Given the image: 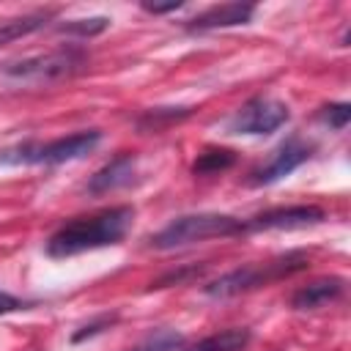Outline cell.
Here are the masks:
<instances>
[{
  "instance_id": "6",
  "label": "cell",
  "mask_w": 351,
  "mask_h": 351,
  "mask_svg": "<svg viewBox=\"0 0 351 351\" xmlns=\"http://www.w3.org/2000/svg\"><path fill=\"white\" fill-rule=\"evenodd\" d=\"M291 118L288 104L271 96H255L244 101L228 121V132L233 134H271Z\"/></svg>"
},
{
  "instance_id": "11",
  "label": "cell",
  "mask_w": 351,
  "mask_h": 351,
  "mask_svg": "<svg viewBox=\"0 0 351 351\" xmlns=\"http://www.w3.org/2000/svg\"><path fill=\"white\" fill-rule=\"evenodd\" d=\"M343 291H346V280L343 277H321V280H313V282L302 285L291 296V307L293 310H315V307H321L326 302H335Z\"/></svg>"
},
{
  "instance_id": "16",
  "label": "cell",
  "mask_w": 351,
  "mask_h": 351,
  "mask_svg": "<svg viewBox=\"0 0 351 351\" xmlns=\"http://www.w3.org/2000/svg\"><path fill=\"white\" fill-rule=\"evenodd\" d=\"M181 343H184V337H181L178 332H173V329H159V332L148 335L143 343H137V346L129 348V351H178Z\"/></svg>"
},
{
  "instance_id": "17",
  "label": "cell",
  "mask_w": 351,
  "mask_h": 351,
  "mask_svg": "<svg viewBox=\"0 0 351 351\" xmlns=\"http://www.w3.org/2000/svg\"><path fill=\"white\" fill-rule=\"evenodd\" d=\"M107 25H110L107 16H88V19H71V22H63V25H58V30H60V33L80 36V38H90V36L104 33Z\"/></svg>"
},
{
  "instance_id": "5",
  "label": "cell",
  "mask_w": 351,
  "mask_h": 351,
  "mask_svg": "<svg viewBox=\"0 0 351 351\" xmlns=\"http://www.w3.org/2000/svg\"><path fill=\"white\" fill-rule=\"evenodd\" d=\"M88 66V52L80 47H60L47 55H33V58H19L8 60L3 66V74L11 80L22 82H55L80 74Z\"/></svg>"
},
{
  "instance_id": "22",
  "label": "cell",
  "mask_w": 351,
  "mask_h": 351,
  "mask_svg": "<svg viewBox=\"0 0 351 351\" xmlns=\"http://www.w3.org/2000/svg\"><path fill=\"white\" fill-rule=\"evenodd\" d=\"M19 307H25V302H19L16 296H11V293L0 291V315H5V313H14V310H19Z\"/></svg>"
},
{
  "instance_id": "9",
  "label": "cell",
  "mask_w": 351,
  "mask_h": 351,
  "mask_svg": "<svg viewBox=\"0 0 351 351\" xmlns=\"http://www.w3.org/2000/svg\"><path fill=\"white\" fill-rule=\"evenodd\" d=\"M255 14L252 3H222L211 5L203 14L192 16L186 22V30H217V27H233V25H247Z\"/></svg>"
},
{
  "instance_id": "19",
  "label": "cell",
  "mask_w": 351,
  "mask_h": 351,
  "mask_svg": "<svg viewBox=\"0 0 351 351\" xmlns=\"http://www.w3.org/2000/svg\"><path fill=\"white\" fill-rule=\"evenodd\" d=\"M115 321H118V315H115V313H101L99 318H93V321L82 324V326L71 335V343H82V340H88V337H93V335H99V332L110 329Z\"/></svg>"
},
{
  "instance_id": "3",
  "label": "cell",
  "mask_w": 351,
  "mask_h": 351,
  "mask_svg": "<svg viewBox=\"0 0 351 351\" xmlns=\"http://www.w3.org/2000/svg\"><path fill=\"white\" fill-rule=\"evenodd\" d=\"M247 233V225L228 214H184L167 222L159 233H154L148 241L154 250H176L206 239H228Z\"/></svg>"
},
{
  "instance_id": "1",
  "label": "cell",
  "mask_w": 351,
  "mask_h": 351,
  "mask_svg": "<svg viewBox=\"0 0 351 351\" xmlns=\"http://www.w3.org/2000/svg\"><path fill=\"white\" fill-rule=\"evenodd\" d=\"M132 219H134L132 206H112V208H104L90 217L69 219L47 239L44 250L49 258H71V255H80L88 250L112 247L126 236Z\"/></svg>"
},
{
  "instance_id": "4",
  "label": "cell",
  "mask_w": 351,
  "mask_h": 351,
  "mask_svg": "<svg viewBox=\"0 0 351 351\" xmlns=\"http://www.w3.org/2000/svg\"><path fill=\"white\" fill-rule=\"evenodd\" d=\"M101 140L99 129H85L69 137H58L49 143H19L11 148L0 151V165H63V162H74L82 159L85 154H90Z\"/></svg>"
},
{
  "instance_id": "2",
  "label": "cell",
  "mask_w": 351,
  "mask_h": 351,
  "mask_svg": "<svg viewBox=\"0 0 351 351\" xmlns=\"http://www.w3.org/2000/svg\"><path fill=\"white\" fill-rule=\"evenodd\" d=\"M307 266H310V255L302 252V250H293V252H285V255L263 261V263H250V266L233 269V271L217 277L214 282H208L203 291L211 299H228V296H239L244 291L269 285L274 280H285V277H291L296 271H304Z\"/></svg>"
},
{
  "instance_id": "8",
  "label": "cell",
  "mask_w": 351,
  "mask_h": 351,
  "mask_svg": "<svg viewBox=\"0 0 351 351\" xmlns=\"http://www.w3.org/2000/svg\"><path fill=\"white\" fill-rule=\"evenodd\" d=\"M324 219H326L324 208L299 203V206H280V208L261 211V214L250 217L244 225H247V230H299V228L318 225Z\"/></svg>"
},
{
  "instance_id": "20",
  "label": "cell",
  "mask_w": 351,
  "mask_h": 351,
  "mask_svg": "<svg viewBox=\"0 0 351 351\" xmlns=\"http://www.w3.org/2000/svg\"><path fill=\"white\" fill-rule=\"evenodd\" d=\"M203 271H206V263H200V266H184V269H178V271H167L165 277H159L156 282H151V288L178 285V282H186V280H192V277H200Z\"/></svg>"
},
{
  "instance_id": "14",
  "label": "cell",
  "mask_w": 351,
  "mask_h": 351,
  "mask_svg": "<svg viewBox=\"0 0 351 351\" xmlns=\"http://www.w3.org/2000/svg\"><path fill=\"white\" fill-rule=\"evenodd\" d=\"M192 115V107H156V110H145L137 118V129L140 132H162L170 123H178L184 118Z\"/></svg>"
},
{
  "instance_id": "12",
  "label": "cell",
  "mask_w": 351,
  "mask_h": 351,
  "mask_svg": "<svg viewBox=\"0 0 351 351\" xmlns=\"http://www.w3.org/2000/svg\"><path fill=\"white\" fill-rule=\"evenodd\" d=\"M52 16H55V11L52 8H44V11H33V14H25V16H16V19L3 22L0 25V47L16 41L22 36H30V33L41 30Z\"/></svg>"
},
{
  "instance_id": "10",
  "label": "cell",
  "mask_w": 351,
  "mask_h": 351,
  "mask_svg": "<svg viewBox=\"0 0 351 351\" xmlns=\"http://www.w3.org/2000/svg\"><path fill=\"white\" fill-rule=\"evenodd\" d=\"M134 165H137V156L134 154H118L115 159H110L104 167H99L90 181H88V192L90 195H107V192H115L121 186H126L134 176Z\"/></svg>"
},
{
  "instance_id": "7",
  "label": "cell",
  "mask_w": 351,
  "mask_h": 351,
  "mask_svg": "<svg viewBox=\"0 0 351 351\" xmlns=\"http://www.w3.org/2000/svg\"><path fill=\"white\" fill-rule=\"evenodd\" d=\"M313 156V145L299 140V137H288L285 143H280L274 148V154L269 156L266 165L255 167L250 173V184L252 186H269V184H277L280 178L291 176L296 167H302L307 159Z\"/></svg>"
},
{
  "instance_id": "18",
  "label": "cell",
  "mask_w": 351,
  "mask_h": 351,
  "mask_svg": "<svg viewBox=\"0 0 351 351\" xmlns=\"http://www.w3.org/2000/svg\"><path fill=\"white\" fill-rule=\"evenodd\" d=\"M318 118L326 123V126H332V129H346L348 126V121H351V104L348 101H335V104H326V107H321V112H318Z\"/></svg>"
},
{
  "instance_id": "13",
  "label": "cell",
  "mask_w": 351,
  "mask_h": 351,
  "mask_svg": "<svg viewBox=\"0 0 351 351\" xmlns=\"http://www.w3.org/2000/svg\"><path fill=\"white\" fill-rule=\"evenodd\" d=\"M250 337H252L250 329L233 326V329H222V332H214V335L197 340L189 351H244Z\"/></svg>"
},
{
  "instance_id": "15",
  "label": "cell",
  "mask_w": 351,
  "mask_h": 351,
  "mask_svg": "<svg viewBox=\"0 0 351 351\" xmlns=\"http://www.w3.org/2000/svg\"><path fill=\"white\" fill-rule=\"evenodd\" d=\"M233 165H236V151H230V148H206L192 162V173L195 176H214V173H222Z\"/></svg>"
},
{
  "instance_id": "21",
  "label": "cell",
  "mask_w": 351,
  "mask_h": 351,
  "mask_svg": "<svg viewBox=\"0 0 351 351\" xmlns=\"http://www.w3.org/2000/svg\"><path fill=\"white\" fill-rule=\"evenodd\" d=\"M184 3L181 0H170V3H143V11L148 14H167V11H178Z\"/></svg>"
}]
</instances>
